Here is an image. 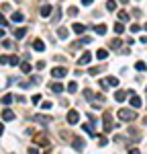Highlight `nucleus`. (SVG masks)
<instances>
[{"label":"nucleus","mask_w":147,"mask_h":154,"mask_svg":"<svg viewBox=\"0 0 147 154\" xmlns=\"http://www.w3.org/2000/svg\"><path fill=\"white\" fill-rule=\"evenodd\" d=\"M116 115H118L120 121H135V119H137V111H135V109H127V107L118 109Z\"/></svg>","instance_id":"1"},{"label":"nucleus","mask_w":147,"mask_h":154,"mask_svg":"<svg viewBox=\"0 0 147 154\" xmlns=\"http://www.w3.org/2000/svg\"><path fill=\"white\" fill-rule=\"evenodd\" d=\"M102 123H104V134H108V131H112V129H114V123H112V117H110V113H108V111L104 113Z\"/></svg>","instance_id":"2"},{"label":"nucleus","mask_w":147,"mask_h":154,"mask_svg":"<svg viewBox=\"0 0 147 154\" xmlns=\"http://www.w3.org/2000/svg\"><path fill=\"white\" fill-rule=\"evenodd\" d=\"M92 62V54L90 52H84L82 56H80V60H78V66H86V64H90Z\"/></svg>","instance_id":"3"},{"label":"nucleus","mask_w":147,"mask_h":154,"mask_svg":"<svg viewBox=\"0 0 147 154\" xmlns=\"http://www.w3.org/2000/svg\"><path fill=\"white\" fill-rule=\"evenodd\" d=\"M65 74H67V70H65V68H61V66H59V68L55 66V68L51 70V76H53V78H63Z\"/></svg>","instance_id":"4"},{"label":"nucleus","mask_w":147,"mask_h":154,"mask_svg":"<svg viewBox=\"0 0 147 154\" xmlns=\"http://www.w3.org/2000/svg\"><path fill=\"white\" fill-rule=\"evenodd\" d=\"M71 146H74V150H76V152H82V150H84V140H82V138H74V140H71Z\"/></svg>","instance_id":"5"},{"label":"nucleus","mask_w":147,"mask_h":154,"mask_svg":"<svg viewBox=\"0 0 147 154\" xmlns=\"http://www.w3.org/2000/svg\"><path fill=\"white\" fill-rule=\"evenodd\" d=\"M86 43H92V37H82L80 41H74V45H71V47H74V50H80L82 45H86Z\"/></svg>","instance_id":"6"},{"label":"nucleus","mask_w":147,"mask_h":154,"mask_svg":"<svg viewBox=\"0 0 147 154\" xmlns=\"http://www.w3.org/2000/svg\"><path fill=\"white\" fill-rule=\"evenodd\" d=\"M35 144H37L39 148H49V140H47L45 136H37V138H35Z\"/></svg>","instance_id":"7"},{"label":"nucleus","mask_w":147,"mask_h":154,"mask_svg":"<svg viewBox=\"0 0 147 154\" xmlns=\"http://www.w3.org/2000/svg\"><path fill=\"white\" fill-rule=\"evenodd\" d=\"M78 121H80V113H78V111H69V113H67V123L74 125V123H78Z\"/></svg>","instance_id":"8"},{"label":"nucleus","mask_w":147,"mask_h":154,"mask_svg":"<svg viewBox=\"0 0 147 154\" xmlns=\"http://www.w3.org/2000/svg\"><path fill=\"white\" fill-rule=\"evenodd\" d=\"M51 10H53V8H51V4H43V6H41V10H39V14H41L43 19H47L49 14H51Z\"/></svg>","instance_id":"9"},{"label":"nucleus","mask_w":147,"mask_h":154,"mask_svg":"<svg viewBox=\"0 0 147 154\" xmlns=\"http://www.w3.org/2000/svg\"><path fill=\"white\" fill-rule=\"evenodd\" d=\"M33 119H35L37 123H43V125H47V123H51V121H53V117H45V115H35Z\"/></svg>","instance_id":"10"},{"label":"nucleus","mask_w":147,"mask_h":154,"mask_svg":"<svg viewBox=\"0 0 147 154\" xmlns=\"http://www.w3.org/2000/svg\"><path fill=\"white\" fill-rule=\"evenodd\" d=\"M141 105H143L141 97H137V95H131V107H133V109H139Z\"/></svg>","instance_id":"11"},{"label":"nucleus","mask_w":147,"mask_h":154,"mask_svg":"<svg viewBox=\"0 0 147 154\" xmlns=\"http://www.w3.org/2000/svg\"><path fill=\"white\" fill-rule=\"evenodd\" d=\"M74 33H76V35H84V31H86V27L82 25V23H74Z\"/></svg>","instance_id":"12"},{"label":"nucleus","mask_w":147,"mask_h":154,"mask_svg":"<svg viewBox=\"0 0 147 154\" xmlns=\"http://www.w3.org/2000/svg\"><path fill=\"white\" fill-rule=\"evenodd\" d=\"M127 97H129V93H125V91H116L114 93V101H118V103H122Z\"/></svg>","instance_id":"13"},{"label":"nucleus","mask_w":147,"mask_h":154,"mask_svg":"<svg viewBox=\"0 0 147 154\" xmlns=\"http://www.w3.org/2000/svg\"><path fill=\"white\" fill-rule=\"evenodd\" d=\"M2 119L4 121H12L14 119V113L10 111V109H4V111H2Z\"/></svg>","instance_id":"14"},{"label":"nucleus","mask_w":147,"mask_h":154,"mask_svg":"<svg viewBox=\"0 0 147 154\" xmlns=\"http://www.w3.org/2000/svg\"><path fill=\"white\" fill-rule=\"evenodd\" d=\"M57 37H59V39H67V37H69V31H67L65 27H59V29H57Z\"/></svg>","instance_id":"15"},{"label":"nucleus","mask_w":147,"mask_h":154,"mask_svg":"<svg viewBox=\"0 0 147 154\" xmlns=\"http://www.w3.org/2000/svg\"><path fill=\"white\" fill-rule=\"evenodd\" d=\"M33 50H37V52H43V50H45V43H43L41 39H35V41H33Z\"/></svg>","instance_id":"16"},{"label":"nucleus","mask_w":147,"mask_h":154,"mask_svg":"<svg viewBox=\"0 0 147 154\" xmlns=\"http://www.w3.org/2000/svg\"><path fill=\"white\" fill-rule=\"evenodd\" d=\"M51 91H53V93H57V95H59V93H63V84H61V82H53V84H51Z\"/></svg>","instance_id":"17"},{"label":"nucleus","mask_w":147,"mask_h":154,"mask_svg":"<svg viewBox=\"0 0 147 154\" xmlns=\"http://www.w3.org/2000/svg\"><path fill=\"white\" fill-rule=\"evenodd\" d=\"M10 19L14 21V23H22V21H24V14H22V12H12Z\"/></svg>","instance_id":"18"},{"label":"nucleus","mask_w":147,"mask_h":154,"mask_svg":"<svg viewBox=\"0 0 147 154\" xmlns=\"http://www.w3.org/2000/svg\"><path fill=\"white\" fill-rule=\"evenodd\" d=\"M118 21L125 25V23H129V21H131V16H129L127 12H122V10H120V12H118Z\"/></svg>","instance_id":"19"},{"label":"nucleus","mask_w":147,"mask_h":154,"mask_svg":"<svg viewBox=\"0 0 147 154\" xmlns=\"http://www.w3.org/2000/svg\"><path fill=\"white\" fill-rule=\"evenodd\" d=\"M24 35H27V29H22V27H20V29H14V37H16V39H22Z\"/></svg>","instance_id":"20"},{"label":"nucleus","mask_w":147,"mask_h":154,"mask_svg":"<svg viewBox=\"0 0 147 154\" xmlns=\"http://www.w3.org/2000/svg\"><path fill=\"white\" fill-rule=\"evenodd\" d=\"M96 58H98V60H106V58H108V52H106V50H98V52H96Z\"/></svg>","instance_id":"21"},{"label":"nucleus","mask_w":147,"mask_h":154,"mask_svg":"<svg viewBox=\"0 0 147 154\" xmlns=\"http://www.w3.org/2000/svg\"><path fill=\"white\" fill-rule=\"evenodd\" d=\"M106 84H108V86H118V78H116V76H108Z\"/></svg>","instance_id":"22"},{"label":"nucleus","mask_w":147,"mask_h":154,"mask_svg":"<svg viewBox=\"0 0 147 154\" xmlns=\"http://www.w3.org/2000/svg\"><path fill=\"white\" fill-rule=\"evenodd\" d=\"M94 31H96L98 35H104V33H106V25H96Z\"/></svg>","instance_id":"23"},{"label":"nucleus","mask_w":147,"mask_h":154,"mask_svg":"<svg viewBox=\"0 0 147 154\" xmlns=\"http://www.w3.org/2000/svg\"><path fill=\"white\" fill-rule=\"evenodd\" d=\"M135 70H137V72H145V70H147V66H145L143 62H137V64H135Z\"/></svg>","instance_id":"24"},{"label":"nucleus","mask_w":147,"mask_h":154,"mask_svg":"<svg viewBox=\"0 0 147 154\" xmlns=\"http://www.w3.org/2000/svg\"><path fill=\"white\" fill-rule=\"evenodd\" d=\"M76 91H78V84L74 82V80H71V82L67 84V93H76Z\"/></svg>","instance_id":"25"},{"label":"nucleus","mask_w":147,"mask_h":154,"mask_svg":"<svg viewBox=\"0 0 147 154\" xmlns=\"http://www.w3.org/2000/svg\"><path fill=\"white\" fill-rule=\"evenodd\" d=\"M2 47H4V50H12V47H14V43L8 41V39H4V41H2Z\"/></svg>","instance_id":"26"},{"label":"nucleus","mask_w":147,"mask_h":154,"mask_svg":"<svg viewBox=\"0 0 147 154\" xmlns=\"http://www.w3.org/2000/svg\"><path fill=\"white\" fill-rule=\"evenodd\" d=\"M78 12H80V10H78V6H69V8H67V14H69V16H76Z\"/></svg>","instance_id":"27"},{"label":"nucleus","mask_w":147,"mask_h":154,"mask_svg":"<svg viewBox=\"0 0 147 154\" xmlns=\"http://www.w3.org/2000/svg\"><path fill=\"white\" fill-rule=\"evenodd\" d=\"M20 70H22L24 74H29V72H31V64H27V62H24V64H20Z\"/></svg>","instance_id":"28"},{"label":"nucleus","mask_w":147,"mask_h":154,"mask_svg":"<svg viewBox=\"0 0 147 154\" xmlns=\"http://www.w3.org/2000/svg\"><path fill=\"white\" fill-rule=\"evenodd\" d=\"M106 8L112 12V10H116V2H114V0H108V2H106Z\"/></svg>","instance_id":"29"},{"label":"nucleus","mask_w":147,"mask_h":154,"mask_svg":"<svg viewBox=\"0 0 147 154\" xmlns=\"http://www.w3.org/2000/svg\"><path fill=\"white\" fill-rule=\"evenodd\" d=\"M122 31H125V27H122V23H120V21H118V23L114 25V33H118V35H120Z\"/></svg>","instance_id":"30"},{"label":"nucleus","mask_w":147,"mask_h":154,"mask_svg":"<svg viewBox=\"0 0 147 154\" xmlns=\"http://www.w3.org/2000/svg\"><path fill=\"white\" fill-rule=\"evenodd\" d=\"M100 70H102V66H94V68H90V74L96 76V74H100Z\"/></svg>","instance_id":"31"},{"label":"nucleus","mask_w":147,"mask_h":154,"mask_svg":"<svg viewBox=\"0 0 147 154\" xmlns=\"http://www.w3.org/2000/svg\"><path fill=\"white\" fill-rule=\"evenodd\" d=\"M8 64L10 66H18V58L16 56H8Z\"/></svg>","instance_id":"32"},{"label":"nucleus","mask_w":147,"mask_h":154,"mask_svg":"<svg viewBox=\"0 0 147 154\" xmlns=\"http://www.w3.org/2000/svg\"><path fill=\"white\" fill-rule=\"evenodd\" d=\"M110 47H112V50H118V47H120V39H112Z\"/></svg>","instance_id":"33"},{"label":"nucleus","mask_w":147,"mask_h":154,"mask_svg":"<svg viewBox=\"0 0 147 154\" xmlns=\"http://www.w3.org/2000/svg\"><path fill=\"white\" fill-rule=\"evenodd\" d=\"M2 103H4V105H10V103H12V95H6V97H2Z\"/></svg>","instance_id":"34"},{"label":"nucleus","mask_w":147,"mask_h":154,"mask_svg":"<svg viewBox=\"0 0 147 154\" xmlns=\"http://www.w3.org/2000/svg\"><path fill=\"white\" fill-rule=\"evenodd\" d=\"M98 142H100V146H106V144H108V138H104V136H98Z\"/></svg>","instance_id":"35"},{"label":"nucleus","mask_w":147,"mask_h":154,"mask_svg":"<svg viewBox=\"0 0 147 154\" xmlns=\"http://www.w3.org/2000/svg\"><path fill=\"white\" fill-rule=\"evenodd\" d=\"M4 25H8V21H6L4 14H0V27H4Z\"/></svg>","instance_id":"36"},{"label":"nucleus","mask_w":147,"mask_h":154,"mask_svg":"<svg viewBox=\"0 0 147 154\" xmlns=\"http://www.w3.org/2000/svg\"><path fill=\"white\" fill-rule=\"evenodd\" d=\"M139 31H141V27H139L137 23H135V25H131V33H139Z\"/></svg>","instance_id":"37"},{"label":"nucleus","mask_w":147,"mask_h":154,"mask_svg":"<svg viewBox=\"0 0 147 154\" xmlns=\"http://www.w3.org/2000/svg\"><path fill=\"white\" fill-rule=\"evenodd\" d=\"M35 68H37V70H43V68H45V62H37Z\"/></svg>","instance_id":"38"},{"label":"nucleus","mask_w":147,"mask_h":154,"mask_svg":"<svg viewBox=\"0 0 147 154\" xmlns=\"http://www.w3.org/2000/svg\"><path fill=\"white\" fill-rule=\"evenodd\" d=\"M0 64H8V56H0Z\"/></svg>","instance_id":"39"},{"label":"nucleus","mask_w":147,"mask_h":154,"mask_svg":"<svg viewBox=\"0 0 147 154\" xmlns=\"http://www.w3.org/2000/svg\"><path fill=\"white\" fill-rule=\"evenodd\" d=\"M33 103H35V105L41 103V95H35V97H33Z\"/></svg>","instance_id":"40"},{"label":"nucleus","mask_w":147,"mask_h":154,"mask_svg":"<svg viewBox=\"0 0 147 154\" xmlns=\"http://www.w3.org/2000/svg\"><path fill=\"white\" fill-rule=\"evenodd\" d=\"M41 107H43V109H51V103H49V101H45V103H43Z\"/></svg>","instance_id":"41"},{"label":"nucleus","mask_w":147,"mask_h":154,"mask_svg":"<svg viewBox=\"0 0 147 154\" xmlns=\"http://www.w3.org/2000/svg\"><path fill=\"white\" fill-rule=\"evenodd\" d=\"M129 154H141V150H137V148H131V150H129Z\"/></svg>","instance_id":"42"},{"label":"nucleus","mask_w":147,"mask_h":154,"mask_svg":"<svg viewBox=\"0 0 147 154\" xmlns=\"http://www.w3.org/2000/svg\"><path fill=\"white\" fill-rule=\"evenodd\" d=\"M29 154H39V150L37 148H29Z\"/></svg>","instance_id":"43"},{"label":"nucleus","mask_w":147,"mask_h":154,"mask_svg":"<svg viewBox=\"0 0 147 154\" xmlns=\"http://www.w3.org/2000/svg\"><path fill=\"white\" fill-rule=\"evenodd\" d=\"M82 4H84V6H90V4H92V0H82Z\"/></svg>","instance_id":"44"},{"label":"nucleus","mask_w":147,"mask_h":154,"mask_svg":"<svg viewBox=\"0 0 147 154\" xmlns=\"http://www.w3.org/2000/svg\"><path fill=\"white\" fill-rule=\"evenodd\" d=\"M139 41H141V43H147V35H143V37H141Z\"/></svg>","instance_id":"45"},{"label":"nucleus","mask_w":147,"mask_h":154,"mask_svg":"<svg viewBox=\"0 0 147 154\" xmlns=\"http://www.w3.org/2000/svg\"><path fill=\"white\" fill-rule=\"evenodd\" d=\"M118 2H120L122 6H125V4H129V0H118Z\"/></svg>","instance_id":"46"},{"label":"nucleus","mask_w":147,"mask_h":154,"mask_svg":"<svg viewBox=\"0 0 147 154\" xmlns=\"http://www.w3.org/2000/svg\"><path fill=\"white\" fill-rule=\"evenodd\" d=\"M2 134H4V125H2V123H0V136H2Z\"/></svg>","instance_id":"47"},{"label":"nucleus","mask_w":147,"mask_h":154,"mask_svg":"<svg viewBox=\"0 0 147 154\" xmlns=\"http://www.w3.org/2000/svg\"><path fill=\"white\" fill-rule=\"evenodd\" d=\"M0 37H4V29H0Z\"/></svg>","instance_id":"48"},{"label":"nucleus","mask_w":147,"mask_h":154,"mask_svg":"<svg viewBox=\"0 0 147 154\" xmlns=\"http://www.w3.org/2000/svg\"><path fill=\"white\" fill-rule=\"evenodd\" d=\"M143 29H145V31H147V23H145V27H143Z\"/></svg>","instance_id":"49"},{"label":"nucleus","mask_w":147,"mask_h":154,"mask_svg":"<svg viewBox=\"0 0 147 154\" xmlns=\"http://www.w3.org/2000/svg\"><path fill=\"white\" fill-rule=\"evenodd\" d=\"M145 91H147V89H145Z\"/></svg>","instance_id":"50"}]
</instances>
